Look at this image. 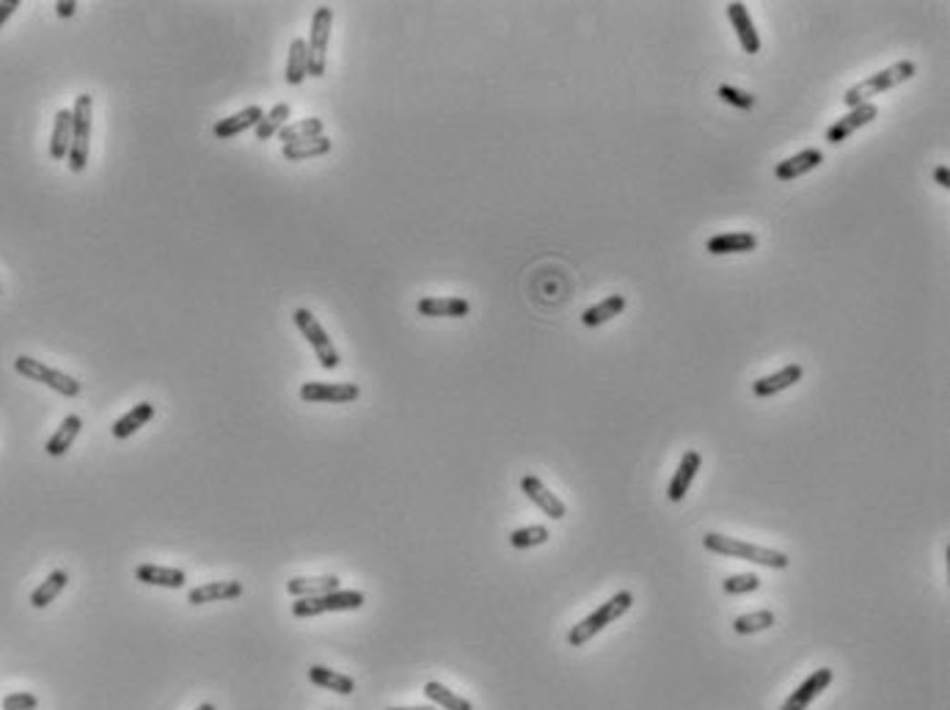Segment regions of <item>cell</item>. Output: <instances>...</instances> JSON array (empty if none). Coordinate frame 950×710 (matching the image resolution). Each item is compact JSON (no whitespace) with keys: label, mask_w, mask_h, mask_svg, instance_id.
Here are the masks:
<instances>
[{"label":"cell","mask_w":950,"mask_h":710,"mask_svg":"<svg viewBox=\"0 0 950 710\" xmlns=\"http://www.w3.org/2000/svg\"><path fill=\"white\" fill-rule=\"evenodd\" d=\"M702 545L708 551H714V553H722V556H730V559H744V562H752V564H761V567H774V570L791 567V559L782 551L761 548V545H752V543H744V540H736V537H725V534H717V532L705 534Z\"/></svg>","instance_id":"6da1fadb"},{"label":"cell","mask_w":950,"mask_h":710,"mask_svg":"<svg viewBox=\"0 0 950 710\" xmlns=\"http://www.w3.org/2000/svg\"><path fill=\"white\" fill-rule=\"evenodd\" d=\"M91 127H94V96L77 94L72 105V147L66 166L72 174H83L91 152Z\"/></svg>","instance_id":"7a4b0ae2"},{"label":"cell","mask_w":950,"mask_h":710,"mask_svg":"<svg viewBox=\"0 0 950 710\" xmlns=\"http://www.w3.org/2000/svg\"><path fill=\"white\" fill-rule=\"evenodd\" d=\"M914 75H917V64H914V61H898V64H893V66H887V69H882V72H876V75H871V77L854 83V86L843 94V105H849V110L857 107V105H865V102H871L873 96H879V94H884V91H890V88L906 83V80L914 77Z\"/></svg>","instance_id":"3957f363"},{"label":"cell","mask_w":950,"mask_h":710,"mask_svg":"<svg viewBox=\"0 0 950 710\" xmlns=\"http://www.w3.org/2000/svg\"><path fill=\"white\" fill-rule=\"evenodd\" d=\"M634 606V595H631V592L628 589H623V592H618V595H612L601 609H596V612H592L589 617H584L578 625H573L570 628V634H567V644L570 647H581V644H587L592 636H596V634H601L607 625H612L615 620H620L628 609Z\"/></svg>","instance_id":"277c9868"},{"label":"cell","mask_w":950,"mask_h":710,"mask_svg":"<svg viewBox=\"0 0 950 710\" xmlns=\"http://www.w3.org/2000/svg\"><path fill=\"white\" fill-rule=\"evenodd\" d=\"M367 604L364 592L359 589H336V592H328V595H320V598H301L292 604V617L298 620H309V617H320V614H328V612H355L362 609Z\"/></svg>","instance_id":"5b68a950"},{"label":"cell","mask_w":950,"mask_h":710,"mask_svg":"<svg viewBox=\"0 0 950 710\" xmlns=\"http://www.w3.org/2000/svg\"><path fill=\"white\" fill-rule=\"evenodd\" d=\"M292 322H295V328L301 330V336L309 341V347L314 350V355H317V361H320L322 370L331 372V370H336V367L342 364V355H339V350L333 347L328 330L320 325V320H317L309 309H295V311H292Z\"/></svg>","instance_id":"8992f818"},{"label":"cell","mask_w":950,"mask_h":710,"mask_svg":"<svg viewBox=\"0 0 950 710\" xmlns=\"http://www.w3.org/2000/svg\"><path fill=\"white\" fill-rule=\"evenodd\" d=\"M15 370H17V375L28 378V380H34V383L47 386V389H53L56 394H61V397H66V400H72V397L80 394V380H75L72 375H66V372H61V370L47 367L45 361L31 359V355H17V359H15Z\"/></svg>","instance_id":"52a82bcc"},{"label":"cell","mask_w":950,"mask_h":710,"mask_svg":"<svg viewBox=\"0 0 950 710\" xmlns=\"http://www.w3.org/2000/svg\"><path fill=\"white\" fill-rule=\"evenodd\" d=\"M331 25H333V9L331 6H317L312 17V31H309V77H322L325 75V53L331 42Z\"/></svg>","instance_id":"ba28073f"},{"label":"cell","mask_w":950,"mask_h":710,"mask_svg":"<svg viewBox=\"0 0 950 710\" xmlns=\"http://www.w3.org/2000/svg\"><path fill=\"white\" fill-rule=\"evenodd\" d=\"M362 397V389L355 383H320L309 380L301 386V400L303 402H331V405H344L355 402Z\"/></svg>","instance_id":"9c48e42d"},{"label":"cell","mask_w":950,"mask_h":710,"mask_svg":"<svg viewBox=\"0 0 950 710\" xmlns=\"http://www.w3.org/2000/svg\"><path fill=\"white\" fill-rule=\"evenodd\" d=\"M879 116V105L876 102H865V105H857V107H852L846 116H841L838 118V122L833 125V127H829L826 130V141L829 144H833V147H838V144H843L849 136H854L860 127H865V125H871L873 122V118Z\"/></svg>","instance_id":"30bf717a"},{"label":"cell","mask_w":950,"mask_h":710,"mask_svg":"<svg viewBox=\"0 0 950 710\" xmlns=\"http://www.w3.org/2000/svg\"><path fill=\"white\" fill-rule=\"evenodd\" d=\"M262 116H265V107H262V105H249V107H243V110H237V113L220 118V122H215V125H212V136L220 138V141H229V138L240 136V133H246V130H257V125L262 122Z\"/></svg>","instance_id":"8fae6325"},{"label":"cell","mask_w":950,"mask_h":710,"mask_svg":"<svg viewBox=\"0 0 950 710\" xmlns=\"http://www.w3.org/2000/svg\"><path fill=\"white\" fill-rule=\"evenodd\" d=\"M833 680H835V672L833 669H829V666H821V669H815L785 702H782V707L780 710H807L810 707V702L821 694V691H826L829 685H833Z\"/></svg>","instance_id":"7c38bea8"},{"label":"cell","mask_w":950,"mask_h":710,"mask_svg":"<svg viewBox=\"0 0 950 710\" xmlns=\"http://www.w3.org/2000/svg\"><path fill=\"white\" fill-rule=\"evenodd\" d=\"M521 491H524V496H526L535 507H540L543 515H548L551 521H562V518L567 515L565 502L557 499V496L543 485V480L535 477V473H526V477L521 480Z\"/></svg>","instance_id":"4fadbf2b"},{"label":"cell","mask_w":950,"mask_h":710,"mask_svg":"<svg viewBox=\"0 0 950 710\" xmlns=\"http://www.w3.org/2000/svg\"><path fill=\"white\" fill-rule=\"evenodd\" d=\"M243 595L240 581H209L201 586H193L188 604L190 606H204V604H220V601H234Z\"/></svg>","instance_id":"5bb4252c"},{"label":"cell","mask_w":950,"mask_h":710,"mask_svg":"<svg viewBox=\"0 0 950 710\" xmlns=\"http://www.w3.org/2000/svg\"><path fill=\"white\" fill-rule=\"evenodd\" d=\"M758 248V237L752 231H725L714 234L708 240L705 251L714 257H728V254H750Z\"/></svg>","instance_id":"9a60e30c"},{"label":"cell","mask_w":950,"mask_h":710,"mask_svg":"<svg viewBox=\"0 0 950 710\" xmlns=\"http://www.w3.org/2000/svg\"><path fill=\"white\" fill-rule=\"evenodd\" d=\"M728 20L741 42V50L750 53V56H758L761 53V36L755 31V23L750 17V9L744 4H728Z\"/></svg>","instance_id":"2e32d148"},{"label":"cell","mask_w":950,"mask_h":710,"mask_svg":"<svg viewBox=\"0 0 950 710\" xmlns=\"http://www.w3.org/2000/svg\"><path fill=\"white\" fill-rule=\"evenodd\" d=\"M700 465H702V454H700V451L691 449V451L683 454L678 471L672 473V480H669V488H667L669 502H675V504L683 502V496L689 493V488H691V482H694V477H697Z\"/></svg>","instance_id":"e0dca14e"},{"label":"cell","mask_w":950,"mask_h":710,"mask_svg":"<svg viewBox=\"0 0 950 710\" xmlns=\"http://www.w3.org/2000/svg\"><path fill=\"white\" fill-rule=\"evenodd\" d=\"M821 163H823V152H821V149H802L799 155H793V157L777 163L774 177H777L780 182H793V179H799V177L815 171Z\"/></svg>","instance_id":"ac0fdd59"},{"label":"cell","mask_w":950,"mask_h":710,"mask_svg":"<svg viewBox=\"0 0 950 710\" xmlns=\"http://www.w3.org/2000/svg\"><path fill=\"white\" fill-rule=\"evenodd\" d=\"M802 375H804L802 364L791 361V364H785L780 372H774V375H766V378L755 380V383H752V394H755V397H774V394H780V391L791 389L793 383H799V380H802Z\"/></svg>","instance_id":"d6986e66"},{"label":"cell","mask_w":950,"mask_h":710,"mask_svg":"<svg viewBox=\"0 0 950 710\" xmlns=\"http://www.w3.org/2000/svg\"><path fill=\"white\" fill-rule=\"evenodd\" d=\"M336 589H342L336 575H314V578L295 575V578L287 581V592L295 601H301V598H320V595H328V592H336Z\"/></svg>","instance_id":"ffe728a7"},{"label":"cell","mask_w":950,"mask_h":710,"mask_svg":"<svg viewBox=\"0 0 950 710\" xmlns=\"http://www.w3.org/2000/svg\"><path fill=\"white\" fill-rule=\"evenodd\" d=\"M416 311L422 317H446V320H460L468 317L471 303L465 298H422L416 303Z\"/></svg>","instance_id":"44dd1931"},{"label":"cell","mask_w":950,"mask_h":710,"mask_svg":"<svg viewBox=\"0 0 950 710\" xmlns=\"http://www.w3.org/2000/svg\"><path fill=\"white\" fill-rule=\"evenodd\" d=\"M136 578L149 586H163V589H182L188 583L185 570L179 567H163V564H138Z\"/></svg>","instance_id":"7402d4cb"},{"label":"cell","mask_w":950,"mask_h":710,"mask_svg":"<svg viewBox=\"0 0 950 710\" xmlns=\"http://www.w3.org/2000/svg\"><path fill=\"white\" fill-rule=\"evenodd\" d=\"M152 419H155V405H152V402H138V405H133L125 416H118V419L113 421L110 432H113V438L125 441V438L136 435L141 427H147Z\"/></svg>","instance_id":"603a6c76"},{"label":"cell","mask_w":950,"mask_h":710,"mask_svg":"<svg viewBox=\"0 0 950 710\" xmlns=\"http://www.w3.org/2000/svg\"><path fill=\"white\" fill-rule=\"evenodd\" d=\"M80 430H83V419L77 416V413H69V416H64V421L58 424V430L47 438V443H45V451L50 454V457H64L69 449H72V443H75V438L80 435Z\"/></svg>","instance_id":"cb8c5ba5"},{"label":"cell","mask_w":950,"mask_h":710,"mask_svg":"<svg viewBox=\"0 0 950 710\" xmlns=\"http://www.w3.org/2000/svg\"><path fill=\"white\" fill-rule=\"evenodd\" d=\"M72 147V107H61L53 118V136H50V157L66 160Z\"/></svg>","instance_id":"d4e9b609"},{"label":"cell","mask_w":950,"mask_h":710,"mask_svg":"<svg viewBox=\"0 0 950 710\" xmlns=\"http://www.w3.org/2000/svg\"><path fill=\"white\" fill-rule=\"evenodd\" d=\"M309 680H312V685H317V688H322V691L342 694V696H347V694L355 691V680H352V677H347V674H342V672H336V669H328V666H322V664L309 666Z\"/></svg>","instance_id":"484cf974"},{"label":"cell","mask_w":950,"mask_h":710,"mask_svg":"<svg viewBox=\"0 0 950 710\" xmlns=\"http://www.w3.org/2000/svg\"><path fill=\"white\" fill-rule=\"evenodd\" d=\"M325 136V125L322 118H301V122H287L281 130H279V141L284 147L290 144H301V141H312V138H320Z\"/></svg>","instance_id":"4316f807"},{"label":"cell","mask_w":950,"mask_h":710,"mask_svg":"<svg viewBox=\"0 0 950 710\" xmlns=\"http://www.w3.org/2000/svg\"><path fill=\"white\" fill-rule=\"evenodd\" d=\"M626 295H609V298H604L601 303H596V306H589V309H584V314H581V322L587 325V328H598V325H604V322H609V320H615L618 314H623L626 311Z\"/></svg>","instance_id":"83f0119b"},{"label":"cell","mask_w":950,"mask_h":710,"mask_svg":"<svg viewBox=\"0 0 950 710\" xmlns=\"http://www.w3.org/2000/svg\"><path fill=\"white\" fill-rule=\"evenodd\" d=\"M306 77H309V45H306V39L295 36V39L290 42V56H287L284 80H287L290 86H301Z\"/></svg>","instance_id":"f1b7e54d"},{"label":"cell","mask_w":950,"mask_h":710,"mask_svg":"<svg viewBox=\"0 0 950 710\" xmlns=\"http://www.w3.org/2000/svg\"><path fill=\"white\" fill-rule=\"evenodd\" d=\"M66 583H69V573H66V570H53V573L31 592V606H34V609H47V606L61 595V592L66 589Z\"/></svg>","instance_id":"f546056e"},{"label":"cell","mask_w":950,"mask_h":710,"mask_svg":"<svg viewBox=\"0 0 950 710\" xmlns=\"http://www.w3.org/2000/svg\"><path fill=\"white\" fill-rule=\"evenodd\" d=\"M331 138L328 136H320V138H312V141H301V144H290V147H281V157L290 160V163H301V160H312V157H322L331 152Z\"/></svg>","instance_id":"4dcf8cb0"},{"label":"cell","mask_w":950,"mask_h":710,"mask_svg":"<svg viewBox=\"0 0 950 710\" xmlns=\"http://www.w3.org/2000/svg\"><path fill=\"white\" fill-rule=\"evenodd\" d=\"M290 116H292V105L290 102H279L271 110H265L262 122L257 125V141H271L273 136H279V130L287 125Z\"/></svg>","instance_id":"1f68e13d"},{"label":"cell","mask_w":950,"mask_h":710,"mask_svg":"<svg viewBox=\"0 0 950 710\" xmlns=\"http://www.w3.org/2000/svg\"><path fill=\"white\" fill-rule=\"evenodd\" d=\"M424 696H427L433 705L444 707V710H474V705H471L468 699L457 696L455 691H449V688H446L444 683H438V680L424 683Z\"/></svg>","instance_id":"d6a6232c"},{"label":"cell","mask_w":950,"mask_h":710,"mask_svg":"<svg viewBox=\"0 0 950 710\" xmlns=\"http://www.w3.org/2000/svg\"><path fill=\"white\" fill-rule=\"evenodd\" d=\"M774 625V614L769 609H761V612H750V614H741L733 620V631L739 636H750V634H758V631H766Z\"/></svg>","instance_id":"836d02e7"},{"label":"cell","mask_w":950,"mask_h":710,"mask_svg":"<svg viewBox=\"0 0 950 710\" xmlns=\"http://www.w3.org/2000/svg\"><path fill=\"white\" fill-rule=\"evenodd\" d=\"M548 529L546 526H524V529H516L510 532V545L518 548V551H526V548H537V545H546L548 543Z\"/></svg>","instance_id":"e575fe53"},{"label":"cell","mask_w":950,"mask_h":710,"mask_svg":"<svg viewBox=\"0 0 950 710\" xmlns=\"http://www.w3.org/2000/svg\"><path fill=\"white\" fill-rule=\"evenodd\" d=\"M758 586H761V578L755 573H739V575L725 578V583H722L728 595H747V592H755Z\"/></svg>","instance_id":"d590c367"},{"label":"cell","mask_w":950,"mask_h":710,"mask_svg":"<svg viewBox=\"0 0 950 710\" xmlns=\"http://www.w3.org/2000/svg\"><path fill=\"white\" fill-rule=\"evenodd\" d=\"M717 94H720L722 102H728V105H733V107H739V110H750V107L755 105V96L747 94V91H741V88H736V86H720Z\"/></svg>","instance_id":"8d00e7d4"},{"label":"cell","mask_w":950,"mask_h":710,"mask_svg":"<svg viewBox=\"0 0 950 710\" xmlns=\"http://www.w3.org/2000/svg\"><path fill=\"white\" fill-rule=\"evenodd\" d=\"M0 707H4V710H36L39 707V696L31 694V691H15V694L4 696Z\"/></svg>","instance_id":"74e56055"},{"label":"cell","mask_w":950,"mask_h":710,"mask_svg":"<svg viewBox=\"0 0 950 710\" xmlns=\"http://www.w3.org/2000/svg\"><path fill=\"white\" fill-rule=\"evenodd\" d=\"M20 9V0H0V28H4L9 20H12V15Z\"/></svg>","instance_id":"f35d334b"},{"label":"cell","mask_w":950,"mask_h":710,"mask_svg":"<svg viewBox=\"0 0 950 710\" xmlns=\"http://www.w3.org/2000/svg\"><path fill=\"white\" fill-rule=\"evenodd\" d=\"M75 12H77V4H75V0H58V4H56V15H58L61 20L75 17Z\"/></svg>","instance_id":"ab89813d"},{"label":"cell","mask_w":950,"mask_h":710,"mask_svg":"<svg viewBox=\"0 0 950 710\" xmlns=\"http://www.w3.org/2000/svg\"><path fill=\"white\" fill-rule=\"evenodd\" d=\"M934 182H936L939 188L947 190V188H950V168H947V166H936V168H934Z\"/></svg>","instance_id":"60d3db41"},{"label":"cell","mask_w":950,"mask_h":710,"mask_svg":"<svg viewBox=\"0 0 950 710\" xmlns=\"http://www.w3.org/2000/svg\"><path fill=\"white\" fill-rule=\"evenodd\" d=\"M389 710H435V705H416V707H389Z\"/></svg>","instance_id":"b9f144b4"},{"label":"cell","mask_w":950,"mask_h":710,"mask_svg":"<svg viewBox=\"0 0 950 710\" xmlns=\"http://www.w3.org/2000/svg\"><path fill=\"white\" fill-rule=\"evenodd\" d=\"M196 710H218V707H215L212 702H201V705H199Z\"/></svg>","instance_id":"7bdbcfd3"}]
</instances>
